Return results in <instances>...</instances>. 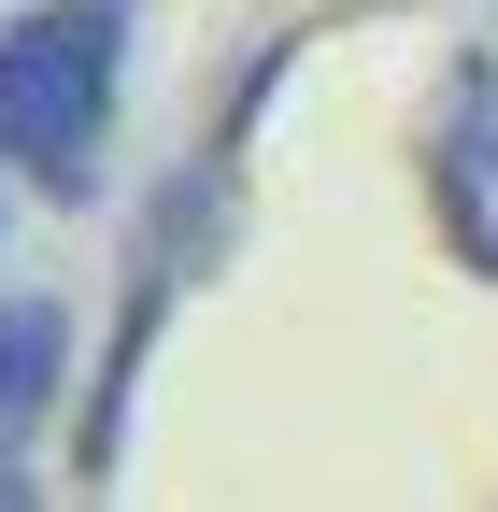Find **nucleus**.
<instances>
[{"label": "nucleus", "mask_w": 498, "mask_h": 512, "mask_svg": "<svg viewBox=\"0 0 498 512\" xmlns=\"http://www.w3.org/2000/svg\"><path fill=\"white\" fill-rule=\"evenodd\" d=\"M0 214H15V200H0Z\"/></svg>", "instance_id": "39448f33"}, {"label": "nucleus", "mask_w": 498, "mask_h": 512, "mask_svg": "<svg viewBox=\"0 0 498 512\" xmlns=\"http://www.w3.org/2000/svg\"><path fill=\"white\" fill-rule=\"evenodd\" d=\"M427 200H442V242L498 285V86H484V72L442 86V128H427Z\"/></svg>", "instance_id": "f03ea898"}, {"label": "nucleus", "mask_w": 498, "mask_h": 512, "mask_svg": "<svg viewBox=\"0 0 498 512\" xmlns=\"http://www.w3.org/2000/svg\"><path fill=\"white\" fill-rule=\"evenodd\" d=\"M0 512H43V484H29V456H0Z\"/></svg>", "instance_id": "20e7f679"}, {"label": "nucleus", "mask_w": 498, "mask_h": 512, "mask_svg": "<svg viewBox=\"0 0 498 512\" xmlns=\"http://www.w3.org/2000/svg\"><path fill=\"white\" fill-rule=\"evenodd\" d=\"M57 384H72V313L57 299H0V456H29L57 427Z\"/></svg>", "instance_id": "7ed1b4c3"}, {"label": "nucleus", "mask_w": 498, "mask_h": 512, "mask_svg": "<svg viewBox=\"0 0 498 512\" xmlns=\"http://www.w3.org/2000/svg\"><path fill=\"white\" fill-rule=\"evenodd\" d=\"M114 86H129V15L114 0H29V15H0V157L43 200H100Z\"/></svg>", "instance_id": "f257e3e1"}]
</instances>
